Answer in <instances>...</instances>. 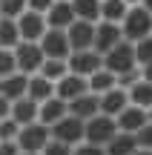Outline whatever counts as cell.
<instances>
[{"mask_svg":"<svg viewBox=\"0 0 152 155\" xmlns=\"http://www.w3.org/2000/svg\"><path fill=\"white\" fill-rule=\"evenodd\" d=\"M121 35H124V40H129V43H138V40L149 38L152 35V15L144 6H129L126 17L121 20Z\"/></svg>","mask_w":152,"mask_h":155,"instance_id":"6da1fadb","label":"cell"},{"mask_svg":"<svg viewBox=\"0 0 152 155\" xmlns=\"http://www.w3.org/2000/svg\"><path fill=\"white\" fill-rule=\"evenodd\" d=\"M138 61H135V46L129 43V40H121L115 49H109L106 55H103V69L106 72H112L115 78L129 72V69H135Z\"/></svg>","mask_w":152,"mask_h":155,"instance_id":"7a4b0ae2","label":"cell"},{"mask_svg":"<svg viewBox=\"0 0 152 155\" xmlns=\"http://www.w3.org/2000/svg\"><path fill=\"white\" fill-rule=\"evenodd\" d=\"M52 141V129L46 127V124L34 121L29 124V127H20V132H17V147H20V152H43V147Z\"/></svg>","mask_w":152,"mask_h":155,"instance_id":"3957f363","label":"cell"},{"mask_svg":"<svg viewBox=\"0 0 152 155\" xmlns=\"http://www.w3.org/2000/svg\"><path fill=\"white\" fill-rule=\"evenodd\" d=\"M115 132H118V124H115V118L101 115V112H98L95 118H89V121H86L83 141H86V144H95V147H106L109 141H112Z\"/></svg>","mask_w":152,"mask_h":155,"instance_id":"277c9868","label":"cell"},{"mask_svg":"<svg viewBox=\"0 0 152 155\" xmlns=\"http://www.w3.org/2000/svg\"><path fill=\"white\" fill-rule=\"evenodd\" d=\"M15 61H17V72L20 75H37L40 66H43V52H40V43H29V40H20L15 46Z\"/></svg>","mask_w":152,"mask_h":155,"instance_id":"5b68a950","label":"cell"},{"mask_svg":"<svg viewBox=\"0 0 152 155\" xmlns=\"http://www.w3.org/2000/svg\"><path fill=\"white\" fill-rule=\"evenodd\" d=\"M52 129V138L55 141H60V144H66V147H78V144H83V132H86V124L80 121V118H75V115H66V118H60V121L55 124V127H49Z\"/></svg>","mask_w":152,"mask_h":155,"instance_id":"8992f818","label":"cell"},{"mask_svg":"<svg viewBox=\"0 0 152 155\" xmlns=\"http://www.w3.org/2000/svg\"><path fill=\"white\" fill-rule=\"evenodd\" d=\"M37 43H40V52H43L46 61H69V55H72L69 38H66V32H60V29H46V35L37 40Z\"/></svg>","mask_w":152,"mask_h":155,"instance_id":"52a82bcc","label":"cell"},{"mask_svg":"<svg viewBox=\"0 0 152 155\" xmlns=\"http://www.w3.org/2000/svg\"><path fill=\"white\" fill-rule=\"evenodd\" d=\"M124 40V35H121V23H106V20H98L95 23V43H92V49L98 52V55H106L109 49H115V46Z\"/></svg>","mask_w":152,"mask_h":155,"instance_id":"ba28073f","label":"cell"},{"mask_svg":"<svg viewBox=\"0 0 152 155\" xmlns=\"http://www.w3.org/2000/svg\"><path fill=\"white\" fill-rule=\"evenodd\" d=\"M66 63H69V72H72V75H80V78H89V75H95L98 69H103V58L98 55L95 49L72 52Z\"/></svg>","mask_w":152,"mask_h":155,"instance_id":"9c48e42d","label":"cell"},{"mask_svg":"<svg viewBox=\"0 0 152 155\" xmlns=\"http://www.w3.org/2000/svg\"><path fill=\"white\" fill-rule=\"evenodd\" d=\"M17 32H20V40H29V43H37L46 35V17L37 15V12H23L17 17Z\"/></svg>","mask_w":152,"mask_h":155,"instance_id":"30bf717a","label":"cell"},{"mask_svg":"<svg viewBox=\"0 0 152 155\" xmlns=\"http://www.w3.org/2000/svg\"><path fill=\"white\" fill-rule=\"evenodd\" d=\"M66 38H69V49H72V52H86V49H92V43H95V23L75 20L72 26L66 29Z\"/></svg>","mask_w":152,"mask_h":155,"instance_id":"8fae6325","label":"cell"},{"mask_svg":"<svg viewBox=\"0 0 152 155\" xmlns=\"http://www.w3.org/2000/svg\"><path fill=\"white\" fill-rule=\"evenodd\" d=\"M89 92V83H86V78H80V75H63L60 81L55 83V95L60 101H66V104H72L75 98H80V95H86Z\"/></svg>","mask_w":152,"mask_h":155,"instance_id":"7c38bea8","label":"cell"},{"mask_svg":"<svg viewBox=\"0 0 152 155\" xmlns=\"http://www.w3.org/2000/svg\"><path fill=\"white\" fill-rule=\"evenodd\" d=\"M72 23H75L72 3H69V0H55V6L46 12V29H60V32H66Z\"/></svg>","mask_w":152,"mask_h":155,"instance_id":"4fadbf2b","label":"cell"},{"mask_svg":"<svg viewBox=\"0 0 152 155\" xmlns=\"http://www.w3.org/2000/svg\"><path fill=\"white\" fill-rule=\"evenodd\" d=\"M98 101H101V115H109V118H118L121 112L129 106V95H126V89H121V86L98 95Z\"/></svg>","mask_w":152,"mask_h":155,"instance_id":"5bb4252c","label":"cell"},{"mask_svg":"<svg viewBox=\"0 0 152 155\" xmlns=\"http://www.w3.org/2000/svg\"><path fill=\"white\" fill-rule=\"evenodd\" d=\"M69 115V104L66 101H60L55 95V98H49V101H43L40 104V109H37V121L40 124H46V127H55L60 118H66Z\"/></svg>","mask_w":152,"mask_h":155,"instance_id":"9a60e30c","label":"cell"},{"mask_svg":"<svg viewBox=\"0 0 152 155\" xmlns=\"http://www.w3.org/2000/svg\"><path fill=\"white\" fill-rule=\"evenodd\" d=\"M98 112H101V101H98V95H92V92L80 95V98H75L72 104H69V115L80 118L83 124L89 121V118H95Z\"/></svg>","mask_w":152,"mask_h":155,"instance_id":"2e32d148","label":"cell"},{"mask_svg":"<svg viewBox=\"0 0 152 155\" xmlns=\"http://www.w3.org/2000/svg\"><path fill=\"white\" fill-rule=\"evenodd\" d=\"M147 121H149V118H147V109H138V106H132V104L126 106V109L121 112L118 118H115V124H118V132H132V135H135Z\"/></svg>","mask_w":152,"mask_h":155,"instance_id":"e0dca14e","label":"cell"},{"mask_svg":"<svg viewBox=\"0 0 152 155\" xmlns=\"http://www.w3.org/2000/svg\"><path fill=\"white\" fill-rule=\"evenodd\" d=\"M26 86H29V75H20V72H15V75H9V78H3L0 81V95H3L6 101H20V98H26Z\"/></svg>","mask_w":152,"mask_h":155,"instance_id":"ac0fdd59","label":"cell"},{"mask_svg":"<svg viewBox=\"0 0 152 155\" xmlns=\"http://www.w3.org/2000/svg\"><path fill=\"white\" fill-rule=\"evenodd\" d=\"M26 98H29V101H34V104L40 106L43 101L55 98V83L46 81L43 75H32V78H29V86H26Z\"/></svg>","mask_w":152,"mask_h":155,"instance_id":"d6986e66","label":"cell"},{"mask_svg":"<svg viewBox=\"0 0 152 155\" xmlns=\"http://www.w3.org/2000/svg\"><path fill=\"white\" fill-rule=\"evenodd\" d=\"M37 109H40V106L34 104V101L20 98V101H15V104H11V121L20 124V127H29V124L37 121Z\"/></svg>","mask_w":152,"mask_h":155,"instance_id":"ffe728a7","label":"cell"},{"mask_svg":"<svg viewBox=\"0 0 152 155\" xmlns=\"http://www.w3.org/2000/svg\"><path fill=\"white\" fill-rule=\"evenodd\" d=\"M138 150V141L132 132H115L112 141H109L106 147H103V152L106 155H132Z\"/></svg>","mask_w":152,"mask_h":155,"instance_id":"44dd1931","label":"cell"},{"mask_svg":"<svg viewBox=\"0 0 152 155\" xmlns=\"http://www.w3.org/2000/svg\"><path fill=\"white\" fill-rule=\"evenodd\" d=\"M75 12V20H86V23H98L101 20V0H69Z\"/></svg>","mask_w":152,"mask_h":155,"instance_id":"7402d4cb","label":"cell"},{"mask_svg":"<svg viewBox=\"0 0 152 155\" xmlns=\"http://www.w3.org/2000/svg\"><path fill=\"white\" fill-rule=\"evenodd\" d=\"M126 95H129L132 106H138V109H152V83L138 81L132 89H126Z\"/></svg>","mask_w":152,"mask_h":155,"instance_id":"603a6c76","label":"cell"},{"mask_svg":"<svg viewBox=\"0 0 152 155\" xmlns=\"http://www.w3.org/2000/svg\"><path fill=\"white\" fill-rule=\"evenodd\" d=\"M129 12V6L124 0H101V20L106 23H121Z\"/></svg>","mask_w":152,"mask_h":155,"instance_id":"cb8c5ba5","label":"cell"},{"mask_svg":"<svg viewBox=\"0 0 152 155\" xmlns=\"http://www.w3.org/2000/svg\"><path fill=\"white\" fill-rule=\"evenodd\" d=\"M86 83H89V92L92 95H103V92H109V89L118 86V83H115V75L106 72V69H98L95 75H89Z\"/></svg>","mask_w":152,"mask_h":155,"instance_id":"d4e9b609","label":"cell"},{"mask_svg":"<svg viewBox=\"0 0 152 155\" xmlns=\"http://www.w3.org/2000/svg\"><path fill=\"white\" fill-rule=\"evenodd\" d=\"M20 43V32H17V20L0 17V49H15Z\"/></svg>","mask_w":152,"mask_h":155,"instance_id":"484cf974","label":"cell"},{"mask_svg":"<svg viewBox=\"0 0 152 155\" xmlns=\"http://www.w3.org/2000/svg\"><path fill=\"white\" fill-rule=\"evenodd\" d=\"M37 75H43L46 81L57 83L63 75H69V63H66V61H43V66H40Z\"/></svg>","mask_w":152,"mask_h":155,"instance_id":"4316f807","label":"cell"},{"mask_svg":"<svg viewBox=\"0 0 152 155\" xmlns=\"http://www.w3.org/2000/svg\"><path fill=\"white\" fill-rule=\"evenodd\" d=\"M23 12H26V0H0V17L17 20Z\"/></svg>","mask_w":152,"mask_h":155,"instance_id":"83f0119b","label":"cell"},{"mask_svg":"<svg viewBox=\"0 0 152 155\" xmlns=\"http://www.w3.org/2000/svg\"><path fill=\"white\" fill-rule=\"evenodd\" d=\"M132 46H135V61L141 63V66L152 63V35L144 38V40H138V43H132Z\"/></svg>","mask_w":152,"mask_h":155,"instance_id":"f1b7e54d","label":"cell"},{"mask_svg":"<svg viewBox=\"0 0 152 155\" xmlns=\"http://www.w3.org/2000/svg\"><path fill=\"white\" fill-rule=\"evenodd\" d=\"M17 72V61H15V52L11 49H0V81L9 75Z\"/></svg>","mask_w":152,"mask_h":155,"instance_id":"f546056e","label":"cell"},{"mask_svg":"<svg viewBox=\"0 0 152 155\" xmlns=\"http://www.w3.org/2000/svg\"><path fill=\"white\" fill-rule=\"evenodd\" d=\"M17 132H20V124H15L11 118L0 121V141H17Z\"/></svg>","mask_w":152,"mask_h":155,"instance_id":"4dcf8cb0","label":"cell"},{"mask_svg":"<svg viewBox=\"0 0 152 155\" xmlns=\"http://www.w3.org/2000/svg\"><path fill=\"white\" fill-rule=\"evenodd\" d=\"M135 141H138L141 150H152V121H147V124L135 132Z\"/></svg>","mask_w":152,"mask_h":155,"instance_id":"1f68e13d","label":"cell"},{"mask_svg":"<svg viewBox=\"0 0 152 155\" xmlns=\"http://www.w3.org/2000/svg\"><path fill=\"white\" fill-rule=\"evenodd\" d=\"M40 155H72V147H66V144H60V141L52 138L49 144L43 147V152H40Z\"/></svg>","mask_w":152,"mask_h":155,"instance_id":"d6a6232c","label":"cell"},{"mask_svg":"<svg viewBox=\"0 0 152 155\" xmlns=\"http://www.w3.org/2000/svg\"><path fill=\"white\" fill-rule=\"evenodd\" d=\"M55 6V0H26V9L29 12H37V15H43L46 17V12Z\"/></svg>","mask_w":152,"mask_h":155,"instance_id":"836d02e7","label":"cell"},{"mask_svg":"<svg viewBox=\"0 0 152 155\" xmlns=\"http://www.w3.org/2000/svg\"><path fill=\"white\" fill-rule=\"evenodd\" d=\"M72 155H106V152H103V147H95V144H86L83 141V144H78L72 150Z\"/></svg>","mask_w":152,"mask_h":155,"instance_id":"e575fe53","label":"cell"},{"mask_svg":"<svg viewBox=\"0 0 152 155\" xmlns=\"http://www.w3.org/2000/svg\"><path fill=\"white\" fill-rule=\"evenodd\" d=\"M0 155H20L17 141H0Z\"/></svg>","mask_w":152,"mask_h":155,"instance_id":"d590c367","label":"cell"},{"mask_svg":"<svg viewBox=\"0 0 152 155\" xmlns=\"http://www.w3.org/2000/svg\"><path fill=\"white\" fill-rule=\"evenodd\" d=\"M6 118H11V101H6L0 95V121H6Z\"/></svg>","mask_w":152,"mask_h":155,"instance_id":"8d00e7d4","label":"cell"},{"mask_svg":"<svg viewBox=\"0 0 152 155\" xmlns=\"http://www.w3.org/2000/svg\"><path fill=\"white\" fill-rule=\"evenodd\" d=\"M141 81H147V83H152V63H147V66L141 69Z\"/></svg>","mask_w":152,"mask_h":155,"instance_id":"74e56055","label":"cell"},{"mask_svg":"<svg viewBox=\"0 0 152 155\" xmlns=\"http://www.w3.org/2000/svg\"><path fill=\"white\" fill-rule=\"evenodd\" d=\"M141 6H144V9H147L149 15H152V0H141Z\"/></svg>","mask_w":152,"mask_h":155,"instance_id":"f35d334b","label":"cell"},{"mask_svg":"<svg viewBox=\"0 0 152 155\" xmlns=\"http://www.w3.org/2000/svg\"><path fill=\"white\" fill-rule=\"evenodd\" d=\"M132 155H152V150H141V147H138V150L132 152Z\"/></svg>","mask_w":152,"mask_h":155,"instance_id":"ab89813d","label":"cell"},{"mask_svg":"<svg viewBox=\"0 0 152 155\" xmlns=\"http://www.w3.org/2000/svg\"><path fill=\"white\" fill-rule=\"evenodd\" d=\"M126 6H141V0H124Z\"/></svg>","mask_w":152,"mask_h":155,"instance_id":"60d3db41","label":"cell"},{"mask_svg":"<svg viewBox=\"0 0 152 155\" xmlns=\"http://www.w3.org/2000/svg\"><path fill=\"white\" fill-rule=\"evenodd\" d=\"M147 118H149V121H152V109H147Z\"/></svg>","mask_w":152,"mask_h":155,"instance_id":"b9f144b4","label":"cell"},{"mask_svg":"<svg viewBox=\"0 0 152 155\" xmlns=\"http://www.w3.org/2000/svg\"><path fill=\"white\" fill-rule=\"evenodd\" d=\"M20 155H37V152H20Z\"/></svg>","mask_w":152,"mask_h":155,"instance_id":"7bdbcfd3","label":"cell"}]
</instances>
